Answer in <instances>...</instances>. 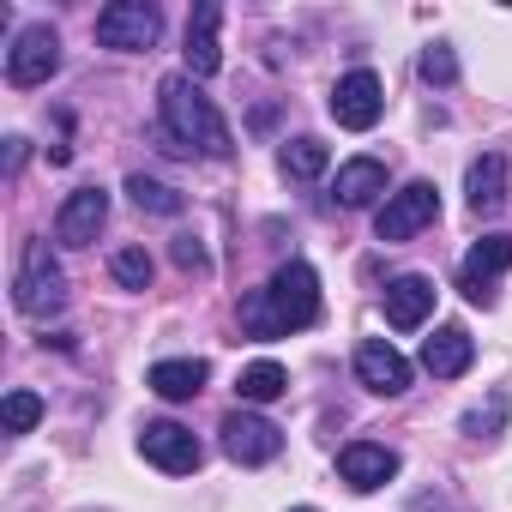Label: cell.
<instances>
[{
	"label": "cell",
	"mask_w": 512,
	"mask_h": 512,
	"mask_svg": "<svg viewBox=\"0 0 512 512\" xmlns=\"http://www.w3.org/2000/svg\"><path fill=\"white\" fill-rule=\"evenodd\" d=\"M500 428H506V392H488V404L464 416V434H470V440H494Z\"/></svg>",
	"instance_id": "26"
},
{
	"label": "cell",
	"mask_w": 512,
	"mask_h": 512,
	"mask_svg": "<svg viewBox=\"0 0 512 512\" xmlns=\"http://www.w3.org/2000/svg\"><path fill=\"white\" fill-rule=\"evenodd\" d=\"M464 199H470L476 217L506 205V157H500V151H488V157L470 163V175H464Z\"/></svg>",
	"instance_id": "19"
},
{
	"label": "cell",
	"mask_w": 512,
	"mask_h": 512,
	"mask_svg": "<svg viewBox=\"0 0 512 512\" xmlns=\"http://www.w3.org/2000/svg\"><path fill=\"white\" fill-rule=\"evenodd\" d=\"M205 362L199 356H175V362H157L151 374H145V386L163 398V404H187V398H199V386H205Z\"/></svg>",
	"instance_id": "18"
},
{
	"label": "cell",
	"mask_w": 512,
	"mask_h": 512,
	"mask_svg": "<svg viewBox=\"0 0 512 512\" xmlns=\"http://www.w3.org/2000/svg\"><path fill=\"white\" fill-rule=\"evenodd\" d=\"M61 302H67V278H61V266H55L49 241H25L19 278H13V308L31 314V320H49V314H61Z\"/></svg>",
	"instance_id": "2"
},
{
	"label": "cell",
	"mask_w": 512,
	"mask_h": 512,
	"mask_svg": "<svg viewBox=\"0 0 512 512\" xmlns=\"http://www.w3.org/2000/svg\"><path fill=\"white\" fill-rule=\"evenodd\" d=\"M235 392H241V404H272V398L290 392V374H284L278 362H253V368H241Z\"/></svg>",
	"instance_id": "20"
},
{
	"label": "cell",
	"mask_w": 512,
	"mask_h": 512,
	"mask_svg": "<svg viewBox=\"0 0 512 512\" xmlns=\"http://www.w3.org/2000/svg\"><path fill=\"white\" fill-rule=\"evenodd\" d=\"M163 37V19L157 7H145V0H115V7L97 13V43L103 49H121V55H139Z\"/></svg>",
	"instance_id": "4"
},
{
	"label": "cell",
	"mask_w": 512,
	"mask_h": 512,
	"mask_svg": "<svg viewBox=\"0 0 512 512\" xmlns=\"http://www.w3.org/2000/svg\"><path fill=\"white\" fill-rule=\"evenodd\" d=\"M139 452L157 464V470H169V476H193L199 470V440H193V428H181V422H145L139 428Z\"/></svg>",
	"instance_id": "9"
},
{
	"label": "cell",
	"mask_w": 512,
	"mask_h": 512,
	"mask_svg": "<svg viewBox=\"0 0 512 512\" xmlns=\"http://www.w3.org/2000/svg\"><path fill=\"white\" fill-rule=\"evenodd\" d=\"M434 217H440V193H434V181H410V187H398V193L380 205L374 235H380V241H410V235L428 229Z\"/></svg>",
	"instance_id": "5"
},
{
	"label": "cell",
	"mask_w": 512,
	"mask_h": 512,
	"mask_svg": "<svg viewBox=\"0 0 512 512\" xmlns=\"http://www.w3.org/2000/svg\"><path fill=\"white\" fill-rule=\"evenodd\" d=\"M0 422H7V434H31V428L43 422V398H37V392H7Z\"/></svg>",
	"instance_id": "25"
},
{
	"label": "cell",
	"mask_w": 512,
	"mask_h": 512,
	"mask_svg": "<svg viewBox=\"0 0 512 512\" xmlns=\"http://www.w3.org/2000/svg\"><path fill=\"white\" fill-rule=\"evenodd\" d=\"M55 67H61V37H55L49 25H25L19 43L7 49V85H19V91L49 85Z\"/></svg>",
	"instance_id": "6"
},
{
	"label": "cell",
	"mask_w": 512,
	"mask_h": 512,
	"mask_svg": "<svg viewBox=\"0 0 512 512\" xmlns=\"http://www.w3.org/2000/svg\"><path fill=\"white\" fill-rule=\"evenodd\" d=\"M338 476H344L356 494L386 488V482L398 476V452H392V446H374V440H350V446L338 452Z\"/></svg>",
	"instance_id": "13"
},
{
	"label": "cell",
	"mask_w": 512,
	"mask_h": 512,
	"mask_svg": "<svg viewBox=\"0 0 512 512\" xmlns=\"http://www.w3.org/2000/svg\"><path fill=\"white\" fill-rule=\"evenodd\" d=\"M422 79H428V85H452V79H458V61H452V49H446V43L422 49Z\"/></svg>",
	"instance_id": "27"
},
{
	"label": "cell",
	"mask_w": 512,
	"mask_h": 512,
	"mask_svg": "<svg viewBox=\"0 0 512 512\" xmlns=\"http://www.w3.org/2000/svg\"><path fill=\"white\" fill-rule=\"evenodd\" d=\"M332 193H338V205H350V211L374 205V199L386 193V163H380V157H350V163L338 169Z\"/></svg>",
	"instance_id": "17"
},
{
	"label": "cell",
	"mask_w": 512,
	"mask_h": 512,
	"mask_svg": "<svg viewBox=\"0 0 512 512\" xmlns=\"http://www.w3.org/2000/svg\"><path fill=\"white\" fill-rule=\"evenodd\" d=\"M169 253H175V266H181V272H211V260H205V247H199L193 235H175V247H169Z\"/></svg>",
	"instance_id": "28"
},
{
	"label": "cell",
	"mask_w": 512,
	"mask_h": 512,
	"mask_svg": "<svg viewBox=\"0 0 512 512\" xmlns=\"http://www.w3.org/2000/svg\"><path fill=\"white\" fill-rule=\"evenodd\" d=\"M380 115H386V85H380L368 67H356V73H344V79L332 85V121H338V127L368 133Z\"/></svg>",
	"instance_id": "7"
},
{
	"label": "cell",
	"mask_w": 512,
	"mask_h": 512,
	"mask_svg": "<svg viewBox=\"0 0 512 512\" xmlns=\"http://www.w3.org/2000/svg\"><path fill=\"white\" fill-rule=\"evenodd\" d=\"M278 163H284V175H290V181H314V175H326V163H332V151H326L320 139H290Z\"/></svg>",
	"instance_id": "21"
},
{
	"label": "cell",
	"mask_w": 512,
	"mask_h": 512,
	"mask_svg": "<svg viewBox=\"0 0 512 512\" xmlns=\"http://www.w3.org/2000/svg\"><path fill=\"white\" fill-rule=\"evenodd\" d=\"M470 362H476V338L464 326H440L434 338H422V368L434 380H458Z\"/></svg>",
	"instance_id": "16"
},
{
	"label": "cell",
	"mask_w": 512,
	"mask_h": 512,
	"mask_svg": "<svg viewBox=\"0 0 512 512\" xmlns=\"http://www.w3.org/2000/svg\"><path fill=\"white\" fill-rule=\"evenodd\" d=\"M266 296H272V314H278L284 332H302V326L320 320V278H314V266H302V260L278 266L272 284H266Z\"/></svg>",
	"instance_id": "3"
},
{
	"label": "cell",
	"mask_w": 512,
	"mask_h": 512,
	"mask_svg": "<svg viewBox=\"0 0 512 512\" xmlns=\"http://www.w3.org/2000/svg\"><path fill=\"white\" fill-rule=\"evenodd\" d=\"M506 266H512V235H482V241L464 253V266H458V290H464L476 308H488Z\"/></svg>",
	"instance_id": "8"
},
{
	"label": "cell",
	"mask_w": 512,
	"mask_h": 512,
	"mask_svg": "<svg viewBox=\"0 0 512 512\" xmlns=\"http://www.w3.org/2000/svg\"><path fill=\"white\" fill-rule=\"evenodd\" d=\"M109 272H115L121 290H151V272H157V266H151V253H145V247H121L115 260H109Z\"/></svg>",
	"instance_id": "24"
},
{
	"label": "cell",
	"mask_w": 512,
	"mask_h": 512,
	"mask_svg": "<svg viewBox=\"0 0 512 512\" xmlns=\"http://www.w3.org/2000/svg\"><path fill=\"white\" fill-rule=\"evenodd\" d=\"M157 109H163L169 151H199V157H229V151H235L223 115L211 109V97H205L187 73H169V79L157 85Z\"/></svg>",
	"instance_id": "1"
},
{
	"label": "cell",
	"mask_w": 512,
	"mask_h": 512,
	"mask_svg": "<svg viewBox=\"0 0 512 512\" xmlns=\"http://www.w3.org/2000/svg\"><path fill=\"white\" fill-rule=\"evenodd\" d=\"M217 19L223 7L217 0H199L193 19H187V79H211L223 67V49H217Z\"/></svg>",
	"instance_id": "15"
},
{
	"label": "cell",
	"mask_w": 512,
	"mask_h": 512,
	"mask_svg": "<svg viewBox=\"0 0 512 512\" xmlns=\"http://www.w3.org/2000/svg\"><path fill=\"white\" fill-rule=\"evenodd\" d=\"M223 452H229L235 464H272V458L284 452V434H278L266 416L235 410V416H223Z\"/></svg>",
	"instance_id": "10"
},
{
	"label": "cell",
	"mask_w": 512,
	"mask_h": 512,
	"mask_svg": "<svg viewBox=\"0 0 512 512\" xmlns=\"http://www.w3.org/2000/svg\"><path fill=\"white\" fill-rule=\"evenodd\" d=\"M241 332H247V338H284V326H278L266 290H247V296H241Z\"/></svg>",
	"instance_id": "23"
},
{
	"label": "cell",
	"mask_w": 512,
	"mask_h": 512,
	"mask_svg": "<svg viewBox=\"0 0 512 512\" xmlns=\"http://www.w3.org/2000/svg\"><path fill=\"white\" fill-rule=\"evenodd\" d=\"M356 380L380 398H398V392H410V362L386 338H362L356 344Z\"/></svg>",
	"instance_id": "11"
},
{
	"label": "cell",
	"mask_w": 512,
	"mask_h": 512,
	"mask_svg": "<svg viewBox=\"0 0 512 512\" xmlns=\"http://www.w3.org/2000/svg\"><path fill=\"white\" fill-rule=\"evenodd\" d=\"M428 314H434V278H422V272H404V278H392V284H386V326H398V332H416Z\"/></svg>",
	"instance_id": "14"
},
{
	"label": "cell",
	"mask_w": 512,
	"mask_h": 512,
	"mask_svg": "<svg viewBox=\"0 0 512 512\" xmlns=\"http://www.w3.org/2000/svg\"><path fill=\"white\" fill-rule=\"evenodd\" d=\"M103 223H109V193H103V187H79V193H67V205H61V217H55V241L91 247Z\"/></svg>",
	"instance_id": "12"
},
{
	"label": "cell",
	"mask_w": 512,
	"mask_h": 512,
	"mask_svg": "<svg viewBox=\"0 0 512 512\" xmlns=\"http://www.w3.org/2000/svg\"><path fill=\"white\" fill-rule=\"evenodd\" d=\"M296 512H320V506H296Z\"/></svg>",
	"instance_id": "29"
},
{
	"label": "cell",
	"mask_w": 512,
	"mask_h": 512,
	"mask_svg": "<svg viewBox=\"0 0 512 512\" xmlns=\"http://www.w3.org/2000/svg\"><path fill=\"white\" fill-rule=\"evenodd\" d=\"M127 193H133V205H139V211L181 217V193H175V187H163V181H151V175H127Z\"/></svg>",
	"instance_id": "22"
}]
</instances>
